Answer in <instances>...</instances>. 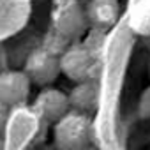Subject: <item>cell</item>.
Segmentation results:
<instances>
[{
    "label": "cell",
    "mask_w": 150,
    "mask_h": 150,
    "mask_svg": "<svg viewBox=\"0 0 150 150\" xmlns=\"http://www.w3.org/2000/svg\"><path fill=\"white\" fill-rule=\"evenodd\" d=\"M94 134L92 120L85 113L69 111L53 127V139L58 150H83L90 145Z\"/></svg>",
    "instance_id": "obj_1"
},
{
    "label": "cell",
    "mask_w": 150,
    "mask_h": 150,
    "mask_svg": "<svg viewBox=\"0 0 150 150\" xmlns=\"http://www.w3.org/2000/svg\"><path fill=\"white\" fill-rule=\"evenodd\" d=\"M51 25L55 34L64 39L81 37L88 25L85 7L72 0H53Z\"/></svg>",
    "instance_id": "obj_2"
},
{
    "label": "cell",
    "mask_w": 150,
    "mask_h": 150,
    "mask_svg": "<svg viewBox=\"0 0 150 150\" xmlns=\"http://www.w3.org/2000/svg\"><path fill=\"white\" fill-rule=\"evenodd\" d=\"M23 72L28 76L30 83H35L39 87H48L60 74L58 55H55L48 48H35L27 57Z\"/></svg>",
    "instance_id": "obj_3"
},
{
    "label": "cell",
    "mask_w": 150,
    "mask_h": 150,
    "mask_svg": "<svg viewBox=\"0 0 150 150\" xmlns=\"http://www.w3.org/2000/svg\"><path fill=\"white\" fill-rule=\"evenodd\" d=\"M58 64H60V72H64L74 83H80L90 80L94 58L87 46L80 42H72L62 51V55L58 57Z\"/></svg>",
    "instance_id": "obj_4"
},
{
    "label": "cell",
    "mask_w": 150,
    "mask_h": 150,
    "mask_svg": "<svg viewBox=\"0 0 150 150\" xmlns=\"http://www.w3.org/2000/svg\"><path fill=\"white\" fill-rule=\"evenodd\" d=\"M34 110L35 113L48 122H58L62 117H65L71 110L69 106V97L67 94H64L58 88H51V87H44L35 101H34Z\"/></svg>",
    "instance_id": "obj_5"
},
{
    "label": "cell",
    "mask_w": 150,
    "mask_h": 150,
    "mask_svg": "<svg viewBox=\"0 0 150 150\" xmlns=\"http://www.w3.org/2000/svg\"><path fill=\"white\" fill-rule=\"evenodd\" d=\"M30 80L23 71H4L0 72V103L9 106L21 104L27 101L30 92Z\"/></svg>",
    "instance_id": "obj_6"
},
{
    "label": "cell",
    "mask_w": 150,
    "mask_h": 150,
    "mask_svg": "<svg viewBox=\"0 0 150 150\" xmlns=\"http://www.w3.org/2000/svg\"><path fill=\"white\" fill-rule=\"evenodd\" d=\"M83 7L87 14V21L99 30L111 28L118 21L122 13L118 0H88Z\"/></svg>",
    "instance_id": "obj_7"
},
{
    "label": "cell",
    "mask_w": 150,
    "mask_h": 150,
    "mask_svg": "<svg viewBox=\"0 0 150 150\" xmlns=\"http://www.w3.org/2000/svg\"><path fill=\"white\" fill-rule=\"evenodd\" d=\"M69 97V106L78 111V113H88V111H94L96 106H97V101H99V87L96 81H90V80H85V81H80L72 87V90L67 94Z\"/></svg>",
    "instance_id": "obj_8"
},
{
    "label": "cell",
    "mask_w": 150,
    "mask_h": 150,
    "mask_svg": "<svg viewBox=\"0 0 150 150\" xmlns=\"http://www.w3.org/2000/svg\"><path fill=\"white\" fill-rule=\"evenodd\" d=\"M127 25L134 34L150 37V0H138L132 6Z\"/></svg>",
    "instance_id": "obj_9"
},
{
    "label": "cell",
    "mask_w": 150,
    "mask_h": 150,
    "mask_svg": "<svg viewBox=\"0 0 150 150\" xmlns=\"http://www.w3.org/2000/svg\"><path fill=\"white\" fill-rule=\"evenodd\" d=\"M138 117L145 120L150 118V87H146L138 99Z\"/></svg>",
    "instance_id": "obj_10"
},
{
    "label": "cell",
    "mask_w": 150,
    "mask_h": 150,
    "mask_svg": "<svg viewBox=\"0 0 150 150\" xmlns=\"http://www.w3.org/2000/svg\"><path fill=\"white\" fill-rule=\"evenodd\" d=\"M7 120H9V108L0 103V136H2V132L7 125Z\"/></svg>",
    "instance_id": "obj_11"
},
{
    "label": "cell",
    "mask_w": 150,
    "mask_h": 150,
    "mask_svg": "<svg viewBox=\"0 0 150 150\" xmlns=\"http://www.w3.org/2000/svg\"><path fill=\"white\" fill-rule=\"evenodd\" d=\"M72 2H78V4H81V6H83V4H87V2H88V0H72Z\"/></svg>",
    "instance_id": "obj_12"
},
{
    "label": "cell",
    "mask_w": 150,
    "mask_h": 150,
    "mask_svg": "<svg viewBox=\"0 0 150 150\" xmlns=\"http://www.w3.org/2000/svg\"><path fill=\"white\" fill-rule=\"evenodd\" d=\"M0 150H6V146H4V139L0 138Z\"/></svg>",
    "instance_id": "obj_13"
},
{
    "label": "cell",
    "mask_w": 150,
    "mask_h": 150,
    "mask_svg": "<svg viewBox=\"0 0 150 150\" xmlns=\"http://www.w3.org/2000/svg\"><path fill=\"white\" fill-rule=\"evenodd\" d=\"M83 150H97V148H94V146H92V145H88V146H85V148H83Z\"/></svg>",
    "instance_id": "obj_14"
}]
</instances>
